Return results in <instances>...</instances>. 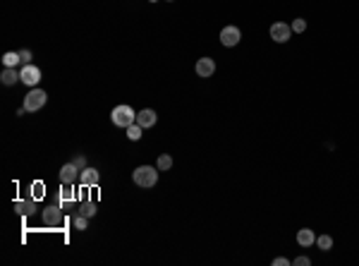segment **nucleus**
<instances>
[{"label": "nucleus", "instance_id": "423d86ee", "mask_svg": "<svg viewBox=\"0 0 359 266\" xmlns=\"http://www.w3.org/2000/svg\"><path fill=\"white\" fill-rule=\"evenodd\" d=\"M290 36H292V27L290 24H285V22L271 24V38L276 43H285V41H290Z\"/></svg>", "mask_w": 359, "mask_h": 266}, {"label": "nucleus", "instance_id": "aec40b11", "mask_svg": "<svg viewBox=\"0 0 359 266\" xmlns=\"http://www.w3.org/2000/svg\"><path fill=\"white\" fill-rule=\"evenodd\" d=\"M156 168L158 170H170V168H173V158L168 156V154H161V156H158Z\"/></svg>", "mask_w": 359, "mask_h": 266}, {"label": "nucleus", "instance_id": "4468645a", "mask_svg": "<svg viewBox=\"0 0 359 266\" xmlns=\"http://www.w3.org/2000/svg\"><path fill=\"white\" fill-rule=\"evenodd\" d=\"M74 197H77V192H74L72 185L63 183V190H60V197H58V204H60V206H63V204H70V202H74Z\"/></svg>", "mask_w": 359, "mask_h": 266}, {"label": "nucleus", "instance_id": "6ab92c4d", "mask_svg": "<svg viewBox=\"0 0 359 266\" xmlns=\"http://www.w3.org/2000/svg\"><path fill=\"white\" fill-rule=\"evenodd\" d=\"M316 245H319L321 252H328V249L333 247V238L331 235H319V238H316Z\"/></svg>", "mask_w": 359, "mask_h": 266}, {"label": "nucleus", "instance_id": "f03ea898", "mask_svg": "<svg viewBox=\"0 0 359 266\" xmlns=\"http://www.w3.org/2000/svg\"><path fill=\"white\" fill-rule=\"evenodd\" d=\"M111 118H113V125L115 127H129V125H134L137 122V113L132 110V106H115L111 113Z\"/></svg>", "mask_w": 359, "mask_h": 266}, {"label": "nucleus", "instance_id": "9b49d317", "mask_svg": "<svg viewBox=\"0 0 359 266\" xmlns=\"http://www.w3.org/2000/svg\"><path fill=\"white\" fill-rule=\"evenodd\" d=\"M15 211L22 213V216H31V213L36 211V199L31 197V199H17L15 202Z\"/></svg>", "mask_w": 359, "mask_h": 266}, {"label": "nucleus", "instance_id": "5701e85b", "mask_svg": "<svg viewBox=\"0 0 359 266\" xmlns=\"http://www.w3.org/2000/svg\"><path fill=\"white\" fill-rule=\"evenodd\" d=\"M31 192H34V194H31V197H34V199H36V202H38V199L43 197V185H41V183L31 185Z\"/></svg>", "mask_w": 359, "mask_h": 266}, {"label": "nucleus", "instance_id": "a878e982", "mask_svg": "<svg viewBox=\"0 0 359 266\" xmlns=\"http://www.w3.org/2000/svg\"><path fill=\"white\" fill-rule=\"evenodd\" d=\"M74 165L84 170V168H86V158H84V156H77V158H74Z\"/></svg>", "mask_w": 359, "mask_h": 266}, {"label": "nucleus", "instance_id": "412c9836", "mask_svg": "<svg viewBox=\"0 0 359 266\" xmlns=\"http://www.w3.org/2000/svg\"><path fill=\"white\" fill-rule=\"evenodd\" d=\"M86 226H89V218H86L84 213H77V216H74V228H77V230H86Z\"/></svg>", "mask_w": 359, "mask_h": 266}, {"label": "nucleus", "instance_id": "cd10ccee", "mask_svg": "<svg viewBox=\"0 0 359 266\" xmlns=\"http://www.w3.org/2000/svg\"><path fill=\"white\" fill-rule=\"evenodd\" d=\"M148 3H158V0H148Z\"/></svg>", "mask_w": 359, "mask_h": 266}, {"label": "nucleus", "instance_id": "2eb2a0df", "mask_svg": "<svg viewBox=\"0 0 359 266\" xmlns=\"http://www.w3.org/2000/svg\"><path fill=\"white\" fill-rule=\"evenodd\" d=\"M17 79H19L17 67H5V70H3V74H0V82L5 84V86H12Z\"/></svg>", "mask_w": 359, "mask_h": 266}, {"label": "nucleus", "instance_id": "20e7f679", "mask_svg": "<svg viewBox=\"0 0 359 266\" xmlns=\"http://www.w3.org/2000/svg\"><path fill=\"white\" fill-rule=\"evenodd\" d=\"M41 218H43V226H53V228H58V226H63V209H60V204H53V206H46L43 211H41Z\"/></svg>", "mask_w": 359, "mask_h": 266}, {"label": "nucleus", "instance_id": "dca6fc26", "mask_svg": "<svg viewBox=\"0 0 359 266\" xmlns=\"http://www.w3.org/2000/svg\"><path fill=\"white\" fill-rule=\"evenodd\" d=\"M19 63H22L19 53H12V51H10V53L3 55V65H5V67H17Z\"/></svg>", "mask_w": 359, "mask_h": 266}, {"label": "nucleus", "instance_id": "0eeeda50", "mask_svg": "<svg viewBox=\"0 0 359 266\" xmlns=\"http://www.w3.org/2000/svg\"><path fill=\"white\" fill-rule=\"evenodd\" d=\"M239 38H242V31H239L237 27H223V31H221V43L223 46H228V48L237 46Z\"/></svg>", "mask_w": 359, "mask_h": 266}, {"label": "nucleus", "instance_id": "393cba45", "mask_svg": "<svg viewBox=\"0 0 359 266\" xmlns=\"http://www.w3.org/2000/svg\"><path fill=\"white\" fill-rule=\"evenodd\" d=\"M292 264H295V266H309V264H312V259H309V257H297Z\"/></svg>", "mask_w": 359, "mask_h": 266}, {"label": "nucleus", "instance_id": "ddd939ff", "mask_svg": "<svg viewBox=\"0 0 359 266\" xmlns=\"http://www.w3.org/2000/svg\"><path fill=\"white\" fill-rule=\"evenodd\" d=\"M297 242H299L302 247H312L314 242H316V235H314V230L302 228L299 233H297Z\"/></svg>", "mask_w": 359, "mask_h": 266}, {"label": "nucleus", "instance_id": "f8f14e48", "mask_svg": "<svg viewBox=\"0 0 359 266\" xmlns=\"http://www.w3.org/2000/svg\"><path fill=\"white\" fill-rule=\"evenodd\" d=\"M79 183H82V187H93L98 183V170L96 168H84L79 173Z\"/></svg>", "mask_w": 359, "mask_h": 266}, {"label": "nucleus", "instance_id": "bb28decb", "mask_svg": "<svg viewBox=\"0 0 359 266\" xmlns=\"http://www.w3.org/2000/svg\"><path fill=\"white\" fill-rule=\"evenodd\" d=\"M273 264H276V266H287L290 261H287L285 257H278V259H273Z\"/></svg>", "mask_w": 359, "mask_h": 266}, {"label": "nucleus", "instance_id": "b1692460", "mask_svg": "<svg viewBox=\"0 0 359 266\" xmlns=\"http://www.w3.org/2000/svg\"><path fill=\"white\" fill-rule=\"evenodd\" d=\"M19 58H22V63L24 65H31V51H27V48L19 51Z\"/></svg>", "mask_w": 359, "mask_h": 266}, {"label": "nucleus", "instance_id": "f3484780", "mask_svg": "<svg viewBox=\"0 0 359 266\" xmlns=\"http://www.w3.org/2000/svg\"><path fill=\"white\" fill-rule=\"evenodd\" d=\"M79 213H84L86 218H93V216H96V204L93 202H82L79 204Z\"/></svg>", "mask_w": 359, "mask_h": 266}, {"label": "nucleus", "instance_id": "4be33fe9", "mask_svg": "<svg viewBox=\"0 0 359 266\" xmlns=\"http://www.w3.org/2000/svg\"><path fill=\"white\" fill-rule=\"evenodd\" d=\"M290 27H292V31H297V34H302L304 29H306V19H302V17H297L295 22H292V24H290Z\"/></svg>", "mask_w": 359, "mask_h": 266}, {"label": "nucleus", "instance_id": "39448f33", "mask_svg": "<svg viewBox=\"0 0 359 266\" xmlns=\"http://www.w3.org/2000/svg\"><path fill=\"white\" fill-rule=\"evenodd\" d=\"M19 79L27 84V86H36L38 82H41V70H38L36 65H24L22 70H19Z\"/></svg>", "mask_w": 359, "mask_h": 266}, {"label": "nucleus", "instance_id": "a211bd4d", "mask_svg": "<svg viewBox=\"0 0 359 266\" xmlns=\"http://www.w3.org/2000/svg\"><path fill=\"white\" fill-rule=\"evenodd\" d=\"M141 132H144V127L134 122V125H129L127 127V137L132 139V142H139V139H141Z\"/></svg>", "mask_w": 359, "mask_h": 266}, {"label": "nucleus", "instance_id": "f257e3e1", "mask_svg": "<svg viewBox=\"0 0 359 266\" xmlns=\"http://www.w3.org/2000/svg\"><path fill=\"white\" fill-rule=\"evenodd\" d=\"M132 180L139 187H153L158 183V168H153V165H139V168H134V173H132Z\"/></svg>", "mask_w": 359, "mask_h": 266}, {"label": "nucleus", "instance_id": "6e6552de", "mask_svg": "<svg viewBox=\"0 0 359 266\" xmlns=\"http://www.w3.org/2000/svg\"><path fill=\"white\" fill-rule=\"evenodd\" d=\"M60 180H63L65 185H74L77 180H79V168L72 163H65L63 168H60Z\"/></svg>", "mask_w": 359, "mask_h": 266}, {"label": "nucleus", "instance_id": "c85d7f7f", "mask_svg": "<svg viewBox=\"0 0 359 266\" xmlns=\"http://www.w3.org/2000/svg\"><path fill=\"white\" fill-rule=\"evenodd\" d=\"M168 3H173V0H168Z\"/></svg>", "mask_w": 359, "mask_h": 266}, {"label": "nucleus", "instance_id": "9d476101", "mask_svg": "<svg viewBox=\"0 0 359 266\" xmlns=\"http://www.w3.org/2000/svg\"><path fill=\"white\" fill-rule=\"evenodd\" d=\"M216 72V63H213V58H199V63H196V74L199 77H213Z\"/></svg>", "mask_w": 359, "mask_h": 266}, {"label": "nucleus", "instance_id": "7ed1b4c3", "mask_svg": "<svg viewBox=\"0 0 359 266\" xmlns=\"http://www.w3.org/2000/svg\"><path fill=\"white\" fill-rule=\"evenodd\" d=\"M46 101H48V94L43 92V89H31V92L24 96V108L29 110V113H36V110H41L43 106H46Z\"/></svg>", "mask_w": 359, "mask_h": 266}, {"label": "nucleus", "instance_id": "1a4fd4ad", "mask_svg": "<svg viewBox=\"0 0 359 266\" xmlns=\"http://www.w3.org/2000/svg\"><path fill=\"white\" fill-rule=\"evenodd\" d=\"M156 120H158L156 110H151V108H144V110H139L137 113V125H141L144 129L153 127V125H156Z\"/></svg>", "mask_w": 359, "mask_h": 266}]
</instances>
